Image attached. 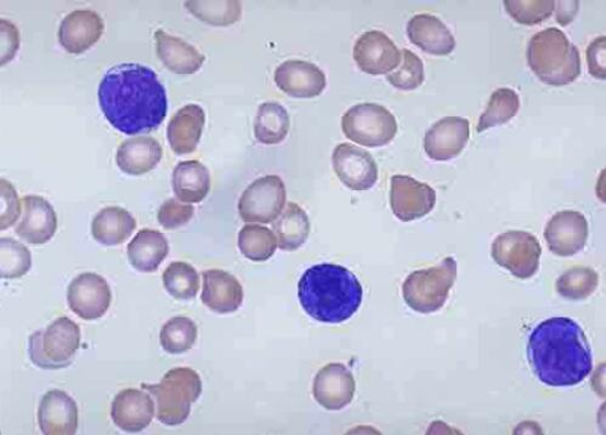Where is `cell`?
<instances>
[{
    "instance_id": "obj_17",
    "label": "cell",
    "mask_w": 606,
    "mask_h": 435,
    "mask_svg": "<svg viewBox=\"0 0 606 435\" xmlns=\"http://www.w3.org/2000/svg\"><path fill=\"white\" fill-rule=\"evenodd\" d=\"M356 390L354 376L341 362L323 367L313 380L312 394L322 408L340 411L353 402Z\"/></svg>"
},
{
    "instance_id": "obj_30",
    "label": "cell",
    "mask_w": 606,
    "mask_h": 435,
    "mask_svg": "<svg viewBox=\"0 0 606 435\" xmlns=\"http://www.w3.org/2000/svg\"><path fill=\"white\" fill-rule=\"evenodd\" d=\"M136 228V221L130 211L120 207H109L99 211L91 223V234L104 246L123 244Z\"/></svg>"
},
{
    "instance_id": "obj_39",
    "label": "cell",
    "mask_w": 606,
    "mask_h": 435,
    "mask_svg": "<svg viewBox=\"0 0 606 435\" xmlns=\"http://www.w3.org/2000/svg\"><path fill=\"white\" fill-rule=\"evenodd\" d=\"M508 15L524 26L540 25L553 14V0H506Z\"/></svg>"
},
{
    "instance_id": "obj_46",
    "label": "cell",
    "mask_w": 606,
    "mask_h": 435,
    "mask_svg": "<svg viewBox=\"0 0 606 435\" xmlns=\"http://www.w3.org/2000/svg\"><path fill=\"white\" fill-rule=\"evenodd\" d=\"M557 21L562 26H568L574 20L579 9V2H561L558 3Z\"/></svg>"
},
{
    "instance_id": "obj_26",
    "label": "cell",
    "mask_w": 606,
    "mask_h": 435,
    "mask_svg": "<svg viewBox=\"0 0 606 435\" xmlns=\"http://www.w3.org/2000/svg\"><path fill=\"white\" fill-rule=\"evenodd\" d=\"M154 37L159 60L173 74L194 75L203 66L206 56L191 44L162 30L156 31Z\"/></svg>"
},
{
    "instance_id": "obj_43",
    "label": "cell",
    "mask_w": 606,
    "mask_h": 435,
    "mask_svg": "<svg viewBox=\"0 0 606 435\" xmlns=\"http://www.w3.org/2000/svg\"><path fill=\"white\" fill-rule=\"evenodd\" d=\"M0 194H2V215H0V230L5 231L13 226L21 215V202L13 185L5 179L0 180Z\"/></svg>"
},
{
    "instance_id": "obj_6",
    "label": "cell",
    "mask_w": 606,
    "mask_h": 435,
    "mask_svg": "<svg viewBox=\"0 0 606 435\" xmlns=\"http://www.w3.org/2000/svg\"><path fill=\"white\" fill-rule=\"evenodd\" d=\"M456 279L458 263L447 257L440 265L416 270L407 277L403 286L404 300L418 313H434L444 308Z\"/></svg>"
},
{
    "instance_id": "obj_16",
    "label": "cell",
    "mask_w": 606,
    "mask_h": 435,
    "mask_svg": "<svg viewBox=\"0 0 606 435\" xmlns=\"http://www.w3.org/2000/svg\"><path fill=\"white\" fill-rule=\"evenodd\" d=\"M471 137V124L462 116H445L431 125L425 137L430 159L448 161L461 155Z\"/></svg>"
},
{
    "instance_id": "obj_29",
    "label": "cell",
    "mask_w": 606,
    "mask_h": 435,
    "mask_svg": "<svg viewBox=\"0 0 606 435\" xmlns=\"http://www.w3.org/2000/svg\"><path fill=\"white\" fill-rule=\"evenodd\" d=\"M172 185L178 201L201 203L211 191V174L201 161H180L173 171Z\"/></svg>"
},
{
    "instance_id": "obj_19",
    "label": "cell",
    "mask_w": 606,
    "mask_h": 435,
    "mask_svg": "<svg viewBox=\"0 0 606 435\" xmlns=\"http://www.w3.org/2000/svg\"><path fill=\"white\" fill-rule=\"evenodd\" d=\"M155 402L148 392L124 390L113 399L111 417L115 426L125 433H140L146 430L155 416Z\"/></svg>"
},
{
    "instance_id": "obj_7",
    "label": "cell",
    "mask_w": 606,
    "mask_h": 435,
    "mask_svg": "<svg viewBox=\"0 0 606 435\" xmlns=\"http://www.w3.org/2000/svg\"><path fill=\"white\" fill-rule=\"evenodd\" d=\"M80 347V328L67 316H62L44 331L30 337V358L44 370H60L74 362Z\"/></svg>"
},
{
    "instance_id": "obj_3",
    "label": "cell",
    "mask_w": 606,
    "mask_h": 435,
    "mask_svg": "<svg viewBox=\"0 0 606 435\" xmlns=\"http://www.w3.org/2000/svg\"><path fill=\"white\" fill-rule=\"evenodd\" d=\"M302 309L320 323L342 324L352 319L363 303L364 289L351 270L340 265L310 267L299 280Z\"/></svg>"
},
{
    "instance_id": "obj_32",
    "label": "cell",
    "mask_w": 606,
    "mask_h": 435,
    "mask_svg": "<svg viewBox=\"0 0 606 435\" xmlns=\"http://www.w3.org/2000/svg\"><path fill=\"white\" fill-rule=\"evenodd\" d=\"M290 121L287 110L277 102L260 105L254 121V135L263 145H278L289 133Z\"/></svg>"
},
{
    "instance_id": "obj_23",
    "label": "cell",
    "mask_w": 606,
    "mask_h": 435,
    "mask_svg": "<svg viewBox=\"0 0 606 435\" xmlns=\"http://www.w3.org/2000/svg\"><path fill=\"white\" fill-rule=\"evenodd\" d=\"M202 302L218 314L236 312L243 302V288L236 277L223 269H208L202 274Z\"/></svg>"
},
{
    "instance_id": "obj_36",
    "label": "cell",
    "mask_w": 606,
    "mask_h": 435,
    "mask_svg": "<svg viewBox=\"0 0 606 435\" xmlns=\"http://www.w3.org/2000/svg\"><path fill=\"white\" fill-rule=\"evenodd\" d=\"M162 279L169 295L176 300H192L200 290V276L195 267L186 263L170 264Z\"/></svg>"
},
{
    "instance_id": "obj_34",
    "label": "cell",
    "mask_w": 606,
    "mask_h": 435,
    "mask_svg": "<svg viewBox=\"0 0 606 435\" xmlns=\"http://www.w3.org/2000/svg\"><path fill=\"white\" fill-rule=\"evenodd\" d=\"M241 254L254 263H264L274 256L277 249L275 233L260 225H246L239 233Z\"/></svg>"
},
{
    "instance_id": "obj_25",
    "label": "cell",
    "mask_w": 606,
    "mask_h": 435,
    "mask_svg": "<svg viewBox=\"0 0 606 435\" xmlns=\"http://www.w3.org/2000/svg\"><path fill=\"white\" fill-rule=\"evenodd\" d=\"M205 124L206 113L198 104L185 105L174 114L167 129V137L174 153L184 156L195 152L200 144Z\"/></svg>"
},
{
    "instance_id": "obj_14",
    "label": "cell",
    "mask_w": 606,
    "mask_h": 435,
    "mask_svg": "<svg viewBox=\"0 0 606 435\" xmlns=\"http://www.w3.org/2000/svg\"><path fill=\"white\" fill-rule=\"evenodd\" d=\"M354 60L364 74L389 75L400 65L401 52L386 33L368 31L355 43Z\"/></svg>"
},
{
    "instance_id": "obj_2",
    "label": "cell",
    "mask_w": 606,
    "mask_h": 435,
    "mask_svg": "<svg viewBox=\"0 0 606 435\" xmlns=\"http://www.w3.org/2000/svg\"><path fill=\"white\" fill-rule=\"evenodd\" d=\"M528 359L538 379L550 387H571L585 381L593 369L592 349L582 327L558 316L533 328Z\"/></svg>"
},
{
    "instance_id": "obj_35",
    "label": "cell",
    "mask_w": 606,
    "mask_h": 435,
    "mask_svg": "<svg viewBox=\"0 0 606 435\" xmlns=\"http://www.w3.org/2000/svg\"><path fill=\"white\" fill-rule=\"evenodd\" d=\"M599 285V276L591 267L577 266L566 270L557 280L559 295L571 301L588 299Z\"/></svg>"
},
{
    "instance_id": "obj_45",
    "label": "cell",
    "mask_w": 606,
    "mask_h": 435,
    "mask_svg": "<svg viewBox=\"0 0 606 435\" xmlns=\"http://www.w3.org/2000/svg\"><path fill=\"white\" fill-rule=\"evenodd\" d=\"M2 25V66L13 60L20 46V34L14 25L8 20L0 21Z\"/></svg>"
},
{
    "instance_id": "obj_1",
    "label": "cell",
    "mask_w": 606,
    "mask_h": 435,
    "mask_svg": "<svg viewBox=\"0 0 606 435\" xmlns=\"http://www.w3.org/2000/svg\"><path fill=\"white\" fill-rule=\"evenodd\" d=\"M98 97L103 115L125 135L156 131L168 112L167 92L155 70L139 64L110 68Z\"/></svg>"
},
{
    "instance_id": "obj_38",
    "label": "cell",
    "mask_w": 606,
    "mask_h": 435,
    "mask_svg": "<svg viewBox=\"0 0 606 435\" xmlns=\"http://www.w3.org/2000/svg\"><path fill=\"white\" fill-rule=\"evenodd\" d=\"M190 13L208 25L230 26L238 22L242 15V5L236 0H225V2H201V0H191L185 3Z\"/></svg>"
},
{
    "instance_id": "obj_4",
    "label": "cell",
    "mask_w": 606,
    "mask_h": 435,
    "mask_svg": "<svg viewBox=\"0 0 606 435\" xmlns=\"http://www.w3.org/2000/svg\"><path fill=\"white\" fill-rule=\"evenodd\" d=\"M527 58L532 72L547 86H569L581 75V56L576 45L569 41L563 31L554 27L533 35Z\"/></svg>"
},
{
    "instance_id": "obj_37",
    "label": "cell",
    "mask_w": 606,
    "mask_h": 435,
    "mask_svg": "<svg viewBox=\"0 0 606 435\" xmlns=\"http://www.w3.org/2000/svg\"><path fill=\"white\" fill-rule=\"evenodd\" d=\"M197 335V325L188 316H174L162 327L161 346L168 355H183L195 346Z\"/></svg>"
},
{
    "instance_id": "obj_42",
    "label": "cell",
    "mask_w": 606,
    "mask_h": 435,
    "mask_svg": "<svg viewBox=\"0 0 606 435\" xmlns=\"http://www.w3.org/2000/svg\"><path fill=\"white\" fill-rule=\"evenodd\" d=\"M195 214V208L190 204H181L177 199H168L158 210L159 225L166 230H177L189 223Z\"/></svg>"
},
{
    "instance_id": "obj_10",
    "label": "cell",
    "mask_w": 606,
    "mask_h": 435,
    "mask_svg": "<svg viewBox=\"0 0 606 435\" xmlns=\"http://www.w3.org/2000/svg\"><path fill=\"white\" fill-rule=\"evenodd\" d=\"M287 199L286 186L276 175L252 182L239 201V214L244 222L273 223L283 214Z\"/></svg>"
},
{
    "instance_id": "obj_15",
    "label": "cell",
    "mask_w": 606,
    "mask_h": 435,
    "mask_svg": "<svg viewBox=\"0 0 606 435\" xmlns=\"http://www.w3.org/2000/svg\"><path fill=\"white\" fill-rule=\"evenodd\" d=\"M548 248L559 257H571L584 250L588 241V222L574 210L557 213L544 228Z\"/></svg>"
},
{
    "instance_id": "obj_27",
    "label": "cell",
    "mask_w": 606,
    "mask_h": 435,
    "mask_svg": "<svg viewBox=\"0 0 606 435\" xmlns=\"http://www.w3.org/2000/svg\"><path fill=\"white\" fill-rule=\"evenodd\" d=\"M163 156L158 141L151 136H137L124 141L115 155L120 170L140 176L154 170Z\"/></svg>"
},
{
    "instance_id": "obj_9",
    "label": "cell",
    "mask_w": 606,
    "mask_h": 435,
    "mask_svg": "<svg viewBox=\"0 0 606 435\" xmlns=\"http://www.w3.org/2000/svg\"><path fill=\"white\" fill-rule=\"evenodd\" d=\"M540 241L526 231L499 234L492 246L494 261L519 279H530L540 268Z\"/></svg>"
},
{
    "instance_id": "obj_33",
    "label": "cell",
    "mask_w": 606,
    "mask_h": 435,
    "mask_svg": "<svg viewBox=\"0 0 606 435\" xmlns=\"http://www.w3.org/2000/svg\"><path fill=\"white\" fill-rule=\"evenodd\" d=\"M520 110L518 92L509 88H500L493 92L480 123L477 133H484L487 129L504 125L513 120Z\"/></svg>"
},
{
    "instance_id": "obj_28",
    "label": "cell",
    "mask_w": 606,
    "mask_h": 435,
    "mask_svg": "<svg viewBox=\"0 0 606 435\" xmlns=\"http://www.w3.org/2000/svg\"><path fill=\"white\" fill-rule=\"evenodd\" d=\"M128 258L142 274H154L169 254V244L165 234L154 230L140 231L128 245Z\"/></svg>"
},
{
    "instance_id": "obj_21",
    "label": "cell",
    "mask_w": 606,
    "mask_h": 435,
    "mask_svg": "<svg viewBox=\"0 0 606 435\" xmlns=\"http://www.w3.org/2000/svg\"><path fill=\"white\" fill-rule=\"evenodd\" d=\"M23 216L16 227L20 238L33 245L48 243L57 230V217L52 204L40 196L22 199Z\"/></svg>"
},
{
    "instance_id": "obj_22",
    "label": "cell",
    "mask_w": 606,
    "mask_h": 435,
    "mask_svg": "<svg viewBox=\"0 0 606 435\" xmlns=\"http://www.w3.org/2000/svg\"><path fill=\"white\" fill-rule=\"evenodd\" d=\"M38 422L45 435H74L78 428V408L74 398L59 390L45 393Z\"/></svg>"
},
{
    "instance_id": "obj_41",
    "label": "cell",
    "mask_w": 606,
    "mask_h": 435,
    "mask_svg": "<svg viewBox=\"0 0 606 435\" xmlns=\"http://www.w3.org/2000/svg\"><path fill=\"white\" fill-rule=\"evenodd\" d=\"M403 64L387 76L389 83L399 90L411 91L423 85L425 65L421 58L409 49L401 52Z\"/></svg>"
},
{
    "instance_id": "obj_8",
    "label": "cell",
    "mask_w": 606,
    "mask_h": 435,
    "mask_svg": "<svg viewBox=\"0 0 606 435\" xmlns=\"http://www.w3.org/2000/svg\"><path fill=\"white\" fill-rule=\"evenodd\" d=\"M344 135L368 148L387 146L398 134L394 114L377 103H360L349 109L342 118Z\"/></svg>"
},
{
    "instance_id": "obj_44",
    "label": "cell",
    "mask_w": 606,
    "mask_h": 435,
    "mask_svg": "<svg viewBox=\"0 0 606 435\" xmlns=\"http://www.w3.org/2000/svg\"><path fill=\"white\" fill-rule=\"evenodd\" d=\"M606 38L604 35L591 42L587 48V63L590 75L593 78L604 80L606 78L605 67Z\"/></svg>"
},
{
    "instance_id": "obj_13",
    "label": "cell",
    "mask_w": 606,
    "mask_h": 435,
    "mask_svg": "<svg viewBox=\"0 0 606 435\" xmlns=\"http://www.w3.org/2000/svg\"><path fill=\"white\" fill-rule=\"evenodd\" d=\"M333 169L353 191H368L378 181V167L371 153L352 144L338 145L332 156Z\"/></svg>"
},
{
    "instance_id": "obj_11",
    "label": "cell",
    "mask_w": 606,
    "mask_h": 435,
    "mask_svg": "<svg viewBox=\"0 0 606 435\" xmlns=\"http://www.w3.org/2000/svg\"><path fill=\"white\" fill-rule=\"evenodd\" d=\"M437 204V192L429 185L410 176L395 175L392 178L390 207L403 222L427 216Z\"/></svg>"
},
{
    "instance_id": "obj_20",
    "label": "cell",
    "mask_w": 606,
    "mask_h": 435,
    "mask_svg": "<svg viewBox=\"0 0 606 435\" xmlns=\"http://www.w3.org/2000/svg\"><path fill=\"white\" fill-rule=\"evenodd\" d=\"M103 31V20L96 11L75 10L62 21L59 42L67 53L79 55L97 44Z\"/></svg>"
},
{
    "instance_id": "obj_40",
    "label": "cell",
    "mask_w": 606,
    "mask_h": 435,
    "mask_svg": "<svg viewBox=\"0 0 606 435\" xmlns=\"http://www.w3.org/2000/svg\"><path fill=\"white\" fill-rule=\"evenodd\" d=\"M0 250H2V270H0V277L16 279L29 274L32 267V256L25 245L15 239L2 238L0 241Z\"/></svg>"
},
{
    "instance_id": "obj_5",
    "label": "cell",
    "mask_w": 606,
    "mask_h": 435,
    "mask_svg": "<svg viewBox=\"0 0 606 435\" xmlns=\"http://www.w3.org/2000/svg\"><path fill=\"white\" fill-rule=\"evenodd\" d=\"M142 387L155 398L157 420L166 426L183 425L190 416L191 405L202 393L200 375L190 368L173 369L161 383H143Z\"/></svg>"
},
{
    "instance_id": "obj_12",
    "label": "cell",
    "mask_w": 606,
    "mask_h": 435,
    "mask_svg": "<svg viewBox=\"0 0 606 435\" xmlns=\"http://www.w3.org/2000/svg\"><path fill=\"white\" fill-rule=\"evenodd\" d=\"M111 288L103 277L84 274L76 277L67 290L69 309L85 321L101 319L110 309Z\"/></svg>"
},
{
    "instance_id": "obj_24",
    "label": "cell",
    "mask_w": 606,
    "mask_h": 435,
    "mask_svg": "<svg viewBox=\"0 0 606 435\" xmlns=\"http://www.w3.org/2000/svg\"><path fill=\"white\" fill-rule=\"evenodd\" d=\"M407 37L417 48L434 56H448L456 48V40L445 23L430 14L415 15L407 23Z\"/></svg>"
},
{
    "instance_id": "obj_18",
    "label": "cell",
    "mask_w": 606,
    "mask_h": 435,
    "mask_svg": "<svg viewBox=\"0 0 606 435\" xmlns=\"http://www.w3.org/2000/svg\"><path fill=\"white\" fill-rule=\"evenodd\" d=\"M274 78L279 90L296 99L318 98L328 86L322 69L301 60H288L279 65Z\"/></svg>"
},
{
    "instance_id": "obj_31",
    "label": "cell",
    "mask_w": 606,
    "mask_h": 435,
    "mask_svg": "<svg viewBox=\"0 0 606 435\" xmlns=\"http://www.w3.org/2000/svg\"><path fill=\"white\" fill-rule=\"evenodd\" d=\"M274 232L279 249L295 252L309 238V216L298 204L288 203L283 215L274 223Z\"/></svg>"
}]
</instances>
